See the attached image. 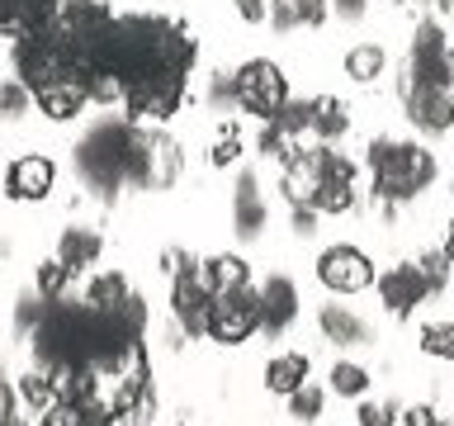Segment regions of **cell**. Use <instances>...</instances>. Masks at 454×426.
Instances as JSON below:
<instances>
[{
    "label": "cell",
    "instance_id": "6da1fadb",
    "mask_svg": "<svg viewBox=\"0 0 454 426\" xmlns=\"http://www.w3.org/2000/svg\"><path fill=\"white\" fill-rule=\"evenodd\" d=\"M364 170H369V194L379 204H411L435 185L440 166L435 152H426L421 142H403V138H374L364 152Z\"/></svg>",
    "mask_w": 454,
    "mask_h": 426
},
{
    "label": "cell",
    "instance_id": "7a4b0ae2",
    "mask_svg": "<svg viewBox=\"0 0 454 426\" xmlns=\"http://www.w3.org/2000/svg\"><path fill=\"white\" fill-rule=\"evenodd\" d=\"M137 138L142 128L133 119H105L76 142V176L85 190L99 199H114L123 185H133V162H137Z\"/></svg>",
    "mask_w": 454,
    "mask_h": 426
},
{
    "label": "cell",
    "instance_id": "3957f363",
    "mask_svg": "<svg viewBox=\"0 0 454 426\" xmlns=\"http://www.w3.org/2000/svg\"><path fill=\"white\" fill-rule=\"evenodd\" d=\"M397 99H403L407 119L421 128V133H450L454 128V76H440V81H417V76H397Z\"/></svg>",
    "mask_w": 454,
    "mask_h": 426
},
{
    "label": "cell",
    "instance_id": "277c9868",
    "mask_svg": "<svg viewBox=\"0 0 454 426\" xmlns=\"http://www.w3.org/2000/svg\"><path fill=\"white\" fill-rule=\"evenodd\" d=\"M261 332V289H223L213 294L208 304V341H218V346H241V341H251Z\"/></svg>",
    "mask_w": 454,
    "mask_h": 426
},
{
    "label": "cell",
    "instance_id": "5b68a950",
    "mask_svg": "<svg viewBox=\"0 0 454 426\" xmlns=\"http://www.w3.org/2000/svg\"><path fill=\"white\" fill-rule=\"evenodd\" d=\"M184 76L190 71H176V67H156L152 76H142L128 85V119L133 123H156L161 128L170 114L184 105Z\"/></svg>",
    "mask_w": 454,
    "mask_h": 426
},
{
    "label": "cell",
    "instance_id": "8992f818",
    "mask_svg": "<svg viewBox=\"0 0 454 426\" xmlns=\"http://www.w3.org/2000/svg\"><path fill=\"white\" fill-rule=\"evenodd\" d=\"M237 81V105L255 114V119H275V114L289 105V76H284L279 62L270 57H255V62H241L232 71Z\"/></svg>",
    "mask_w": 454,
    "mask_h": 426
},
{
    "label": "cell",
    "instance_id": "52a82bcc",
    "mask_svg": "<svg viewBox=\"0 0 454 426\" xmlns=\"http://www.w3.org/2000/svg\"><path fill=\"white\" fill-rule=\"evenodd\" d=\"M184 170L180 142L161 128H142L137 138V162H133V190H170Z\"/></svg>",
    "mask_w": 454,
    "mask_h": 426
},
{
    "label": "cell",
    "instance_id": "ba28073f",
    "mask_svg": "<svg viewBox=\"0 0 454 426\" xmlns=\"http://www.w3.org/2000/svg\"><path fill=\"white\" fill-rule=\"evenodd\" d=\"M317 280L332 294H346L350 298V294H364L369 284L379 280V270H374V261H369L360 247H346V241H340V247H326L317 256Z\"/></svg>",
    "mask_w": 454,
    "mask_h": 426
},
{
    "label": "cell",
    "instance_id": "9c48e42d",
    "mask_svg": "<svg viewBox=\"0 0 454 426\" xmlns=\"http://www.w3.org/2000/svg\"><path fill=\"white\" fill-rule=\"evenodd\" d=\"M326 142H303L289 162H284V180H279V190L284 199H289V209L294 204H312L317 209V194H322V185H326Z\"/></svg>",
    "mask_w": 454,
    "mask_h": 426
},
{
    "label": "cell",
    "instance_id": "30bf717a",
    "mask_svg": "<svg viewBox=\"0 0 454 426\" xmlns=\"http://www.w3.org/2000/svg\"><path fill=\"white\" fill-rule=\"evenodd\" d=\"M403 71H407V76H417V81L454 76V48H450V38H445V28H440V20H421V24H417Z\"/></svg>",
    "mask_w": 454,
    "mask_h": 426
},
{
    "label": "cell",
    "instance_id": "8fae6325",
    "mask_svg": "<svg viewBox=\"0 0 454 426\" xmlns=\"http://www.w3.org/2000/svg\"><path fill=\"white\" fill-rule=\"evenodd\" d=\"M208 304H213V289L204 284V275H199V265L170 280V312H176V327L184 336L208 332Z\"/></svg>",
    "mask_w": 454,
    "mask_h": 426
},
{
    "label": "cell",
    "instance_id": "7c38bea8",
    "mask_svg": "<svg viewBox=\"0 0 454 426\" xmlns=\"http://www.w3.org/2000/svg\"><path fill=\"white\" fill-rule=\"evenodd\" d=\"M374 284H379V298H383V308H388L393 318H411V312H417L426 298H431V284H426V275H421L417 261L388 265Z\"/></svg>",
    "mask_w": 454,
    "mask_h": 426
},
{
    "label": "cell",
    "instance_id": "4fadbf2b",
    "mask_svg": "<svg viewBox=\"0 0 454 426\" xmlns=\"http://www.w3.org/2000/svg\"><path fill=\"white\" fill-rule=\"evenodd\" d=\"M52 185H57V166H52V156H38V152L14 156L10 170H5V190H10V199H20V204L48 199Z\"/></svg>",
    "mask_w": 454,
    "mask_h": 426
},
{
    "label": "cell",
    "instance_id": "5bb4252c",
    "mask_svg": "<svg viewBox=\"0 0 454 426\" xmlns=\"http://www.w3.org/2000/svg\"><path fill=\"white\" fill-rule=\"evenodd\" d=\"M265 223H270V204L261 194V180H255V170H241L237 190H232V227H237V237L255 241Z\"/></svg>",
    "mask_w": 454,
    "mask_h": 426
},
{
    "label": "cell",
    "instance_id": "9a60e30c",
    "mask_svg": "<svg viewBox=\"0 0 454 426\" xmlns=\"http://www.w3.org/2000/svg\"><path fill=\"white\" fill-rule=\"evenodd\" d=\"M298 318V284L289 275H270L261 284V327L270 336H284Z\"/></svg>",
    "mask_w": 454,
    "mask_h": 426
},
{
    "label": "cell",
    "instance_id": "2e32d148",
    "mask_svg": "<svg viewBox=\"0 0 454 426\" xmlns=\"http://www.w3.org/2000/svg\"><path fill=\"white\" fill-rule=\"evenodd\" d=\"M34 99H38V109L48 114L52 123H71L85 105H90V91H85L81 76H62V81H52V85H43V91H34Z\"/></svg>",
    "mask_w": 454,
    "mask_h": 426
},
{
    "label": "cell",
    "instance_id": "e0dca14e",
    "mask_svg": "<svg viewBox=\"0 0 454 426\" xmlns=\"http://www.w3.org/2000/svg\"><path fill=\"white\" fill-rule=\"evenodd\" d=\"M317 327H322V336L332 341V346H369V341H374L369 322L355 308H346V304H322Z\"/></svg>",
    "mask_w": 454,
    "mask_h": 426
},
{
    "label": "cell",
    "instance_id": "ac0fdd59",
    "mask_svg": "<svg viewBox=\"0 0 454 426\" xmlns=\"http://www.w3.org/2000/svg\"><path fill=\"white\" fill-rule=\"evenodd\" d=\"M308 379H312V360L303 351H279V355H270V360H265V389L279 393V398L298 393Z\"/></svg>",
    "mask_w": 454,
    "mask_h": 426
},
{
    "label": "cell",
    "instance_id": "d6986e66",
    "mask_svg": "<svg viewBox=\"0 0 454 426\" xmlns=\"http://www.w3.org/2000/svg\"><path fill=\"white\" fill-rule=\"evenodd\" d=\"M99 251H105V237L95 233V227H81V223H71L62 227V241H57V261H62L67 270H90L99 261Z\"/></svg>",
    "mask_w": 454,
    "mask_h": 426
},
{
    "label": "cell",
    "instance_id": "ffe728a7",
    "mask_svg": "<svg viewBox=\"0 0 454 426\" xmlns=\"http://www.w3.org/2000/svg\"><path fill=\"white\" fill-rule=\"evenodd\" d=\"M128 298H133V284H128L123 270H99V275H90V284H85V308L95 312H119Z\"/></svg>",
    "mask_w": 454,
    "mask_h": 426
},
{
    "label": "cell",
    "instance_id": "44dd1931",
    "mask_svg": "<svg viewBox=\"0 0 454 426\" xmlns=\"http://www.w3.org/2000/svg\"><path fill=\"white\" fill-rule=\"evenodd\" d=\"M199 275H204V284H208L213 294H223V289H247V284H251V265H247V256L223 251V256L199 261Z\"/></svg>",
    "mask_w": 454,
    "mask_h": 426
},
{
    "label": "cell",
    "instance_id": "7402d4cb",
    "mask_svg": "<svg viewBox=\"0 0 454 426\" xmlns=\"http://www.w3.org/2000/svg\"><path fill=\"white\" fill-rule=\"evenodd\" d=\"M308 133H312V142H326V147H332L340 133H350V105H340L336 95H317L312 99Z\"/></svg>",
    "mask_w": 454,
    "mask_h": 426
},
{
    "label": "cell",
    "instance_id": "603a6c76",
    "mask_svg": "<svg viewBox=\"0 0 454 426\" xmlns=\"http://www.w3.org/2000/svg\"><path fill=\"white\" fill-rule=\"evenodd\" d=\"M383 71H388V52H383V43H355L346 52V76L355 85H374Z\"/></svg>",
    "mask_w": 454,
    "mask_h": 426
},
{
    "label": "cell",
    "instance_id": "cb8c5ba5",
    "mask_svg": "<svg viewBox=\"0 0 454 426\" xmlns=\"http://www.w3.org/2000/svg\"><path fill=\"white\" fill-rule=\"evenodd\" d=\"M20 403L34 412V417H43V412H52V407H62V398H57L48 369H28V375L20 379Z\"/></svg>",
    "mask_w": 454,
    "mask_h": 426
},
{
    "label": "cell",
    "instance_id": "d4e9b609",
    "mask_svg": "<svg viewBox=\"0 0 454 426\" xmlns=\"http://www.w3.org/2000/svg\"><path fill=\"white\" fill-rule=\"evenodd\" d=\"M71 280H76V270H67L62 261H43L38 265V275H34V289L48 298V304H62V298H71Z\"/></svg>",
    "mask_w": 454,
    "mask_h": 426
},
{
    "label": "cell",
    "instance_id": "484cf974",
    "mask_svg": "<svg viewBox=\"0 0 454 426\" xmlns=\"http://www.w3.org/2000/svg\"><path fill=\"white\" fill-rule=\"evenodd\" d=\"M34 85L20 81V76H5L0 81V119H24L28 109H34Z\"/></svg>",
    "mask_w": 454,
    "mask_h": 426
},
{
    "label": "cell",
    "instance_id": "4316f807",
    "mask_svg": "<svg viewBox=\"0 0 454 426\" xmlns=\"http://www.w3.org/2000/svg\"><path fill=\"white\" fill-rule=\"evenodd\" d=\"M332 393H340V398H364V393H369V369H364V365H350V360H336V365H332Z\"/></svg>",
    "mask_w": 454,
    "mask_h": 426
},
{
    "label": "cell",
    "instance_id": "83f0119b",
    "mask_svg": "<svg viewBox=\"0 0 454 426\" xmlns=\"http://www.w3.org/2000/svg\"><path fill=\"white\" fill-rule=\"evenodd\" d=\"M322 407H326V393L317 389V383H303V389H298V393H289V417L294 422H317L322 417Z\"/></svg>",
    "mask_w": 454,
    "mask_h": 426
},
{
    "label": "cell",
    "instance_id": "f1b7e54d",
    "mask_svg": "<svg viewBox=\"0 0 454 426\" xmlns=\"http://www.w3.org/2000/svg\"><path fill=\"white\" fill-rule=\"evenodd\" d=\"M417 265H421L426 284H431V294H440V289L450 284V270H454V261H450V251H445V247H431V251H421V256H417Z\"/></svg>",
    "mask_w": 454,
    "mask_h": 426
},
{
    "label": "cell",
    "instance_id": "f546056e",
    "mask_svg": "<svg viewBox=\"0 0 454 426\" xmlns=\"http://www.w3.org/2000/svg\"><path fill=\"white\" fill-rule=\"evenodd\" d=\"M421 351L435 355V360H450V365H454V322L421 327Z\"/></svg>",
    "mask_w": 454,
    "mask_h": 426
},
{
    "label": "cell",
    "instance_id": "4dcf8cb0",
    "mask_svg": "<svg viewBox=\"0 0 454 426\" xmlns=\"http://www.w3.org/2000/svg\"><path fill=\"white\" fill-rule=\"evenodd\" d=\"M43 312H48V298L38 289L34 294H20V304H14V327H20L24 336H34V327L43 322Z\"/></svg>",
    "mask_w": 454,
    "mask_h": 426
},
{
    "label": "cell",
    "instance_id": "1f68e13d",
    "mask_svg": "<svg viewBox=\"0 0 454 426\" xmlns=\"http://www.w3.org/2000/svg\"><path fill=\"white\" fill-rule=\"evenodd\" d=\"M241 162V133L232 123L223 128V138L213 142V152H208V166H218V170H227V166H237Z\"/></svg>",
    "mask_w": 454,
    "mask_h": 426
},
{
    "label": "cell",
    "instance_id": "d6a6232c",
    "mask_svg": "<svg viewBox=\"0 0 454 426\" xmlns=\"http://www.w3.org/2000/svg\"><path fill=\"white\" fill-rule=\"evenodd\" d=\"M204 99L213 109H227V105H237V81H232V71H213L208 76V91Z\"/></svg>",
    "mask_w": 454,
    "mask_h": 426
},
{
    "label": "cell",
    "instance_id": "836d02e7",
    "mask_svg": "<svg viewBox=\"0 0 454 426\" xmlns=\"http://www.w3.org/2000/svg\"><path fill=\"white\" fill-rule=\"evenodd\" d=\"M119 327H123V332L133 336V341H142V332H147V304H142L137 294L119 308Z\"/></svg>",
    "mask_w": 454,
    "mask_h": 426
},
{
    "label": "cell",
    "instance_id": "e575fe53",
    "mask_svg": "<svg viewBox=\"0 0 454 426\" xmlns=\"http://www.w3.org/2000/svg\"><path fill=\"white\" fill-rule=\"evenodd\" d=\"M397 422V403H360V412H355V426H393Z\"/></svg>",
    "mask_w": 454,
    "mask_h": 426
},
{
    "label": "cell",
    "instance_id": "d590c367",
    "mask_svg": "<svg viewBox=\"0 0 454 426\" xmlns=\"http://www.w3.org/2000/svg\"><path fill=\"white\" fill-rule=\"evenodd\" d=\"M156 261H161V275H166V280H176V275H184V270H194V265H199L194 256H190V251H180V247H166L161 256H156Z\"/></svg>",
    "mask_w": 454,
    "mask_h": 426
},
{
    "label": "cell",
    "instance_id": "8d00e7d4",
    "mask_svg": "<svg viewBox=\"0 0 454 426\" xmlns=\"http://www.w3.org/2000/svg\"><path fill=\"white\" fill-rule=\"evenodd\" d=\"M403 426H445V422H440L435 403H411V407H403Z\"/></svg>",
    "mask_w": 454,
    "mask_h": 426
},
{
    "label": "cell",
    "instance_id": "74e56055",
    "mask_svg": "<svg viewBox=\"0 0 454 426\" xmlns=\"http://www.w3.org/2000/svg\"><path fill=\"white\" fill-rule=\"evenodd\" d=\"M294 5H298V24H308V28L326 24V14H332V0H294Z\"/></svg>",
    "mask_w": 454,
    "mask_h": 426
},
{
    "label": "cell",
    "instance_id": "f35d334b",
    "mask_svg": "<svg viewBox=\"0 0 454 426\" xmlns=\"http://www.w3.org/2000/svg\"><path fill=\"white\" fill-rule=\"evenodd\" d=\"M14 412H20V389H10V383L0 379V426H24Z\"/></svg>",
    "mask_w": 454,
    "mask_h": 426
},
{
    "label": "cell",
    "instance_id": "ab89813d",
    "mask_svg": "<svg viewBox=\"0 0 454 426\" xmlns=\"http://www.w3.org/2000/svg\"><path fill=\"white\" fill-rule=\"evenodd\" d=\"M317 218H322V213L312 209V204H294V233H298V237H312V233H317Z\"/></svg>",
    "mask_w": 454,
    "mask_h": 426
},
{
    "label": "cell",
    "instance_id": "60d3db41",
    "mask_svg": "<svg viewBox=\"0 0 454 426\" xmlns=\"http://www.w3.org/2000/svg\"><path fill=\"white\" fill-rule=\"evenodd\" d=\"M332 14H336V20H346V24H360L369 14V0H332Z\"/></svg>",
    "mask_w": 454,
    "mask_h": 426
},
{
    "label": "cell",
    "instance_id": "b9f144b4",
    "mask_svg": "<svg viewBox=\"0 0 454 426\" xmlns=\"http://www.w3.org/2000/svg\"><path fill=\"white\" fill-rule=\"evenodd\" d=\"M237 5V14L247 24H261V20H270V0H232Z\"/></svg>",
    "mask_w": 454,
    "mask_h": 426
},
{
    "label": "cell",
    "instance_id": "7bdbcfd3",
    "mask_svg": "<svg viewBox=\"0 0 454 426\" xmlns=\"http://www.w3.org/2000/svg\"><path fill=\"white\" fill-rule=\"evenodd\" d=\"M445 251H450V261H454V223H450V237H445Z\"/></svg>",
    "mask_w": 454,
    "mask_h": 426
},
{
    "label": "cell",
    "instance_id": "ee69618b",
    "mask_svg": "<svg viewBox=\"0 0 454 426\" xmlns=\"http://www.w3.org/2000/svg\"><path fill=\"white\" fill-rule=\"evenodd\" d=\"M137 426H142V422H137Z\"/></svg>",
    "mask_w": 454,
    "mask_h": 426
}]
</instances>
